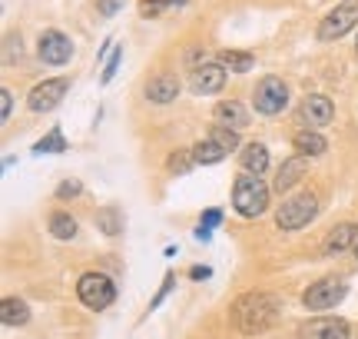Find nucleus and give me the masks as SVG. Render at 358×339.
I'll list each match as a JSON object with an SVG mask.
<instances>
[{
	"label": "nucleus",
	"instance_id": "8",
	"mask_svg": "<svg viewBox=\"0 0 358 339\" xmlns=\"http://www.w3.org/2000/svg\"><path fill=\"white\" fill-rule=\"evenodd\" d=\"M295 120L302 123V130H322L335 120V104L325 93H308L295 110Z\"/></svg>",
	"mask_w": 358,
	"mask_h": 339
},
{
	"label": "nucleus",
	"instance_id": "3",
	"mask_svg": "<svg viewBox=\"0 0 358 339\" xmlns=\"http://www.w3.org/2000/svg\"><path fill=\"white\" fill-rule=\"evenodd\" d=\"M319 216V196L312 190H302V193H292L279 209H275V226L285 230V233H295Z\"/></svg>",
	"mask_w": 358,
	"mask_h": 339
},
{
	"label": "nucleus",
	"instance_id": "21",
	"mask_svg": "<svg viewBox=\"0 0 358 339\" xmlns=\"http://www.w3.org/2000/svg\"><path fill=\"white\" fill-rule=\"evenodd\" d=\"M93 220H96V230L103 236H120L123 233V209L120 207H100L93 213Z\"/></svg>",
	"mask_w": 358,
	"mask_h": 339
},
{
	"label": "nucleus",
	"instance_id": "11",
	"mask_svg": "<svg viewBox=\"0 0 358 339\" xmlns=\"http://www.w3.org/2000/svg\"><path fill=\"white\" fill-rule=\"evenodd\" d=\"M226 67L219 64V60H209V64H196L192 67V77H189V90L196 97H213L226 87Z\"/></svg>",
	"mask_w": 358,
	"mask_h": 339
},
{
	"label": "nucleus",
	"instance_id": "16",
	"mask_svg": "<svg viewBox=\"0 0 358 339\" xmlns=\"http://www.w3.org/2000/svg\"><path fill=\"white\" fill-rule=\"evenodd\" d=\"M358 247V223H338L332 233L325 236V253L335 256V253H345V249H355Z\"/></svg>",
	"mask_w": 358,
	"mask_h": 339
},
{
	"label": "nucleus",
	"instance_id": "6",
	"mask_svg": "<svg viewBox=\"0 0 358 339\" xmlns=\"http://www.w3.org/2000/svg\"><path fill=\"white\" fill-rule=\"evenodd\" d=\"M77 296L87 310L103 313V310H110V303L116 300V286L106 273H83L77 279Z\"/></svg>",
	"mask_w": 358,
	"mask_h": 339
},
{
	"label": "nucleus",
	"instance_id": "34",
	"mask_svg": "<svg viewBox=\"0 0 358 339\" xmlns=\"http://www.w3.org/2000/svg\"><path fill=\"white\" fill-rule=\"evenodd\" d=\"M123 4H127V0H96V11H100L103 17H113L116 11H123Z\"/></svg>",
	"mask_w": 358,
	"mask_h": 339
},
{
	"label": "nucleus",
	"instance_id": "23",
	"mask_svg": "<svg viewBox=\"0 0 358 339\" xmlns=\"http://www.w3.org/2000/svg\"><path fill=\"white\" fill-rule=\"evenodd\" d=\"M53 240H73L77 236V220L70 213H50V223H47Z\"/></svg>",
	"mask_w": 358,
	"mask_h": 339
},
{
	"label": "nucleus",
	"instance_id": "10",
	"mask_svg": "<svg viewBox=\"0 0 358 339\" xmlns=\"http://www.w3.org/2000/svg\"><path fill=\"white\" fill-rule=\"evenodd\" d=\"M37 53H40V60H43L47 67H66L70 64V57H73V40L66 37L64 30L50 27V30H43V34H40Z\"/></svg>",
	"mask_w": 358,
	"mask_h": 339
},
{
	"label": "nucleus",
	"instance_id": "26",
	"mask_svg": "<svg viewBox=\"0 0 358 339\" xmlns=\"http://www.w3.org/2000/svg\"><path fill=\"white\" fill-rule=\"evenodd\" d=\"M20 57H24V40H20V34H7V37H3V67H13Z\"/></svg>",
	"mask_w": 358,
	"mask_h": 339
},
{
	"label": "nucleus",
	"instance_id": "1",
	"mask_svg": "<svg viewBox=\"0 0 358 339\" xmlns=\"http://www.w3.org/2000/svg\"><path fill=\"white\" fill-rule=\"evenodd\" d=\"M279 316H282V296L268 293V289L243 293L229 310L232 326L239 329V333H245V336H256V333L272 329L275 323H279Z\"/></svg>",
	"mask_w": 358,
	"mask_h": 339
},
{
	"label": "nucleus",
	"instance_id": "29",
	"mask_svg": "<svg viewBox=\"0 0 358 339\" xmlns=\"http://www.w3.org/2000/svg\"><path fill=\"white\" fill-rule=\"evenodd\" d=\"M120 64H123V47H113V50H110V60H106V67H103V83H110V80L116 77Z\"/></svg>",
	"mask_w": 358,
	"mask_h": 339
},
{
	"label": "nucleus",
	"instance_id": "9",
	"mask_svg": "<svg viewBox=\"0 0 358 339\" xmlns=\"http://www.w3.org/2000/svg\"><path fill=\"white\" fill-rule=\"evenodd\" d=\"M66 90H70V80L66 77H50V80H40L34 90L27 93V106L34 113H50L57 106L64 104Z\"/></svg>",
	"mask_w": 358,
	"mask_h": 339
},
{
	"label": "nucleus",
	"instance_id": "30",
	"mask_svg": "<svg viewBox=\"0 0 358 339\" xmlns=\"http://www.w3.org/2000/svg\"><path fill=\"white\" fill-rule=\"evenodd\" d=\"M80 193H83V183L80 180H64L60 186H57V193L53 196H57V200H77Z\"/></svg>",
	"mask_w": 358,
	"mask_h": 339
},
{
	"label": "nucleus",
	"instance_id": "2",
	"mask_svg": "<svg viewBox=\"0 0 358 339\" xmlns=\"http://www.w3.org/2000/svg\"><path fill=\"white\" fill-rule=\"evenodd\" d=\"M232 207L245 220L262 216L268 209V186L262 183V177H252V173L236 177V183H232Z\"/></svg>",
	"mask_w": 358,
	"mask_h": 339
},
{
	"label": "nucleus",
	"instance_id": "17",
	"mask_svg": "<svg viewBox=\"0 0 358 339\" xmlns=\"http://www.w3.org/2000/svg\"><path fill=\"white\" fill-rule=\"evenodd\" d=\"M239 167H243V173L262 177V173L268 170V146L259 144V140L245 144V146H243V157H239Z\"/></svg>",
	"mask_w": 358,
	"mask_h": 339
},
{
	"label": "nucleus",
	"instance_id": "20",
	"mask_svg": "<svg viewBox=\"0 0 358 339\" xmlns=\"http://www.w3.org/2000/svg\"><path fill=\"white\" fill-rule=\"evenodd\" d=\"M0 323L3 326H24V323H30V306L24 300H17V296L0 300Z\"/></svg>",
	"mask_w": 358,
	"mask_h": 339
},
{
	"label": "nucleus",
	"instance_id": "28",
	"mask_svg": "<svg viewBox=\"0 0 358 339\" xmlns=\"http://www.w3.org/2000/svg\"><path fill=\"white\" fill-rule=\"evenodd\" d=\"M209 137H213V140H216V144H222L226 146V150H239V130H226V127H213V130H209Z\"/></svg>",
	"mask_w": 358,
	"mask_h": 339
},
{
	"label": "nucleus",
	"instance_id": "24",
	"mask_svg": "<svg viewBox=\"0 0 358 339\" xmlns=\"http://www.w3.org/2000/svg\"><path fill=\"white\" fill-rule=\"evenodd\" d=\"M66 150H70V144H66V137L60 127H53V130L47 133V137H40V144L34 146L37 157H43V153H66Z\"/></svg>",
	"mask_w": 358,
	"mask_h": 339
},
{
	"label": "nucleus",
	"instance_id": "13",
	"mask_svg": "<svg viewBox=\"0 0 358 339\" xmlns=\"http://www.w3.org/2000/svg\"><path fill=\"white\" fill-rule=\"evenodd\" d=\"M179 90H182V83H179L176 74H169V70H163V74H153V77L146 80V100L150 104H159V106H166L173 104L179 97Z\"/></svg>",
	"mask_w": 358,
	"mask_h": 339
},
{
	"label": "nucleus",
	"instance_id": "27",
	"mask_svg": "<svg viewBox=\"0 0 358 339\" xmlns=\"http://www.w3.org/2000/svg\"><path fill=\"white\" fill-rule=\"evenodd\" d=\"M219 220H222V209H206L203 213V226H196V240H209L213 236V230L219 226Z\"/></svg>",
	"mask_w": 358,
	"mask_h": 339
},
{
	"label": "nucleus",
	"instance_id": "22",
	"mask_svg": "<svg viewBox=\"0 0 358 339\" xmlns=\"http://www.w3.org/2000/svg\"><path fill=\"white\" fill-rule=\"evenodd\" d=\"M216 60L226 67L229 74H249V70H252V64H256V57H252L249 50H222Z\"/></svg>",
	"mask_w": 358,
	"mask_h": 339
},
{
	"label": "nucleus",
	"instance_id": "15",
	"mask_svg": "<svg viewBox=\"0 0 358 339\" xmlns=\"http://www.w3.org/2000/svg\"><path fill=\"white\" fill-rule=\"evenodd\" d=\"M306 173H308V157L295 153V157H289L279 167V173H275V183H272V186H275L279 193H289L299 180H306Z\"/></svg>",
	"mask_w": 358,
	"mask_h": 339
},
{
	"label": "nucleus",
	"instance_id": "36",
	"mask_svg": "<svg viewBox=\"0 0 358 339\" xmlns=\"http://www.w3.org/2000/svg\"><path fill=\"white\" fill-rule=\"evenodd\" d=\"M355 53H358V37H355Z\"/></svg>",
	"mask_w": 358,
	"mask_h": 339
},
{
	"label": "nucleus",
	"instance_id": "18",
	"mask_svg": "<svg viewBox=\"0 0 358 339\" xmlns=\"http://www.w3.org/2000/svg\"><path fill=\"white\" fill-rule=\"evenodd\" d=\"M292 146H295V153H302V157H322L329 150V140L319 130H299L292 137Z\"/></svg>",
	"mask_w": 358,
	"mask_h": 339
},
{
	"label": "nucleus",
	"instance_id": "14",
	"mask_svg": "<svg viewBox=\"0 0 358 339\" xmlns=\"http://www.w3.org/2000/svg\"><path fill=\"white\" fill-rule=\"evenodd\" d=\"M213 117H216V127H226V130H243L249 127V110H245L239 100H219L213 106Z\"/></svg>",
	"mask_w": 358,
	"mask_h": 339
},
{
	"label": "nucleus",
	"instance_id": "4",
	"mask_svg": "<svg viewBox=\"0 0 358 339\" xmlns=\"http://www.w3.org/2000/svg\"><path fill=\"white\" fill-rule=\"evenodd\" d=\"M355 27H358V0H338L332 11L319 20L315 37L322 43H335V40H342L345 34H352Z\"/></svg>",
	"mask_w": 358,
	"mask_h": 339
},
{
	"label": "nucleus",
	"instance_id": "35",
	"mask_svg": "<svg viewBox=\"0 0 358 339\" xmlns=\"http://www.w3.org/2000/svg\"><path fill=\"white\" fill-rule=\"evenodd\" d=\"M189 276L196 279V283H199V279H209V276H213V270H209V266H192Z\"/></svg>",
	"mask_w": 358,
	"mask_h": 339
},
{
	"label": "nucleus",
	"instance_id": "25",
	"mask_svg": "<svg viewBox=\"0 0 358 339\" xmlns=\"http://www.w3.org/2000/svg\"><path fill=\"white\" fill-rule=\"evenodd\" d=\"M192 167H196L192 150H176V153H169V160H166V170L173 177H182V173H189Z\"/></svg>",
	"mask_w": 358,
	"mask_h": 339
},
{
	"label": "nucleus",
	"instance_id": "33",
	"mask_svg": "<svg viewBox=\"0 0 358 339\" xmlns=\"http://www.w3.org/2000/svg\"><path fill=\"white\" fill-rule=\"evenodd\" d=\"M173 286H176V276L169 273V276H166V279H163V286L156 289V296H153V303H150V310H156V306H159V303L166 300L169 293H173Z\"/></svg>",
	"mask_w": 358,
	"mask_h": 339
},
{
	"label": "nucleus",
	"instance_id": "5",
	"mask_svg": "<svg viewBox=\"0 0 358 339\" xmlns=\"http://www.w3.org/2000/svg\"><path fill=\"white\" fill-rule=\"evenodd\" d=\"M345 296H348L345 279H342V276H325V279H315L312 286H306V293H302V306L312 310V313H325V310H335Z\"/></svg>",
	"mask_w": 358,
	"mask_h": 339
},
{
	"label": "nucleus",
	"instance_id": "7",
	"mask_svg": "<svg viewBox=\"0 0 358 339\" xmlns=\"http://www.w3.org/2000/svg\"><path fill=\"white\" fill-rule=\"evenodd\" d=\"M285 104H289V83L282 77L268 74V77H262L256 83V90H252V106H256V113L275 117V113L285 110Z\"/></svg>",
	"mask_w": 358,
	"mask_h": 339
},
{
	"label": "nucleus",
	"instance_id": "32",
	"mask_svg": "<svg viewBox=\"0 0 358 339\" xmlns=\"http://www.w3.org/2000/svg\"><path fill=\"white\" fill-rule=\"evenodd\" d=\"M13 113V93L10 87H0V123H7Z\"/></svg>",
	"mask_w": 358,
	"mask_h": 339
},
{
	"label": "nucleus",
	"instance_id": "37",
	"mask_svg": "<svg viewBox=\"0 0 358 339\" xmlns=\"http://www.w3.org/2000/svg\"><path fill=\"white\" fill-rule=\"evenodd\" d=\"M355 256H358V247H355Z\"/></svg>",
	"mask_w": 358,
	"mask_h": 339
},
{
	"label": "nucleus",
	"instance_id": "12",
	"mask_svg": "<svg viewBox=\"0 0 358 339\" xmlns=\"http://www.w3.org/2000/svg\"><path fill=\"white\" fill-rule=\"evenodd\" d=\"M299 339H352V326L342 316H319L299 326Z\"/></svg>",
	"mask_w": 358,
	"mask_h": 339
},
{
	"label": "nucleus",
	"instance_id": "31",
	"mask_svg": "<svg viewBox=\"0 0 358 339\" xmlns=\"http://www.w3.org/2000/svg\"><path fill=\"white\" fill-rule=\"evenodd\" d=\"M169 11V0H140V17H159Z\"/></svg>",
	"mask_w": 358,
	"mask_h": 339
},
{
	"label": "nucleus",
	"instance_id": "19",
	"mask_svg": "<svg viewBox=\"0 0 358 339\" xmlns=\"http://www.w3.org/2000/svg\"><path fill=\"white\" fill-rule=\"evenodd\" d=\"M192 157H196V167H213V163H222L229 157V150L222 144H216L213 137H206L199 144H192Z\"/></svg>",
	"mask_w": 358,
	"mask_h": 339
}]
</instances>
